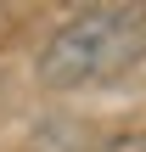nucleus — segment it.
<instances>
[{"mask_svg": "<svg viewBox=\"0 0 146 152\" xmlns=\"http://www.w3.org/2000/svg\"><path fill=\"white\" fill-rule=\"evenodd\" d=\"M146 62V6H84L39 51V85L90 90Z\"/></svg>", "mask_w": 146, "mask_h": 152, "instance_id": "nucleus-1", "label": "nucleus"}, {"mask_svg": "<svg viewBox=\"0 0 146 152\" xmlns=\"http://www.w3.org/2000/svg\"><path fill=\"white\" fill-rule=\"evenodd\" d=\"M101 152H146V135H113Z\"/></svg>", "mask_w": 146, "mask_h": 152, "instance_id": "nucleus-2", "label": "nucleus"}]
</instances>
